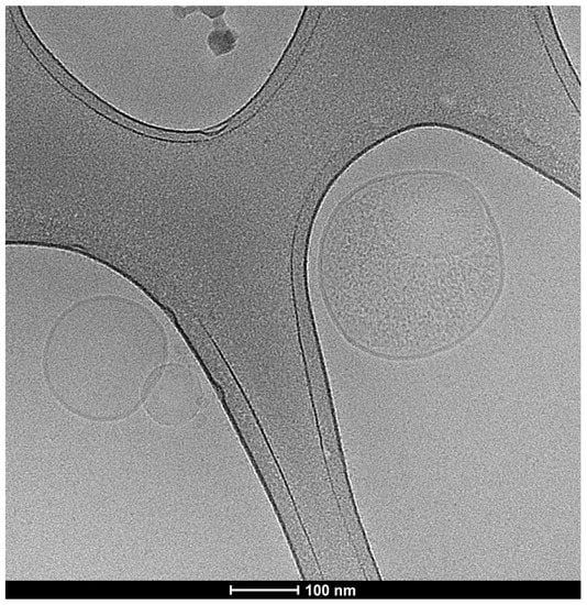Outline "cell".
Instances as JSON below:
<instances>
[{"label":"cell","mask_w":587,"mask_h":605,"mask_svg":"<svg viewBox=\"0 0 587 605\" xmlns=\"http://www.w3.org/2000/svg\"><path fill=\"white\" fill-rule=\"evenodd\" d=\"M411 197L392 201L391 232L342 223L319 261L337 330L354 346L391 360L432 356L472 338L506 282L501 239L477 194L446 186Z\"/></svg>","instance_id":"cell-1"},{"label":"cell","mask_w":587,"mask_h":605,"mask_svg":"<svg viewBox=\"0 0 587 605\" xmlns=\"http://www.w3.org/2000/svg\"><path fill=\"white\" fill-rule=\"evenodd\" d=\"M147 398L152 416L170 418L178 422L191 418L198 410L202 392L198 377L179 365H168L154 380Z\"/></svg>","instance_id":"cell-2"},{"label":"cell","mask_w":587,"mask_h":605,"mask_svg":"<svg viewBox=\"0 0 587 605\" xmlns=\"http://www.w3.org/2000/svg\"><path fill=\"white\" fill-rule=\"evenodd\" d=\"M237 34L231 29H215L208 37L210 50L215 56L230 52L236 43Z\"/></svg>","instance_id":"cell-3"}]
</instances>
